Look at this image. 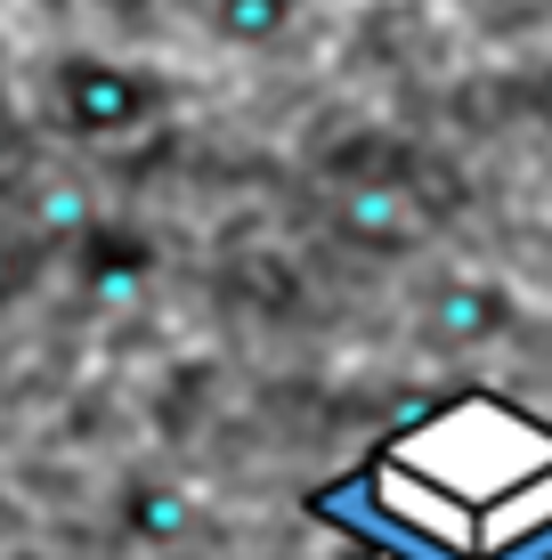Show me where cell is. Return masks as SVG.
I'll use <instances>...</instances> for the list:
<instances>
[{"instance_id": "cell-4", "label": "cell", "mask_w": 552, "mask_h": 560, "mask_svg": "<svg viewBox=\"0 0 552 560\" xmlns=\"http://www.w3.org/2000/svg\"><path fill=\"white\" fill-rule=\"evenodd\" d=\"M301 9L309 0H212V33L227 49H277L301 25Z\"/></svg>"}, {"instance_id": "cell-5", "label": "cell", "mask_w": 552, "mask_h": 560, "mask_svg": "<svg viewBox=\"0 0 552 560\" xmlns=\"http://www.w3.org/2000/svg\"><path fill=\"white\" fill-rule=\"evenodd\" d=\"M90 220H98V211H90V196H82L73 179H66V187H42V196H33V236H42L49 253H57V244H73Z\"/></svg>"}, {"instance_id": "cell-7", "label": "cell", "mask_w": 552, "mask_h": 560, "mask_svg": "<svg viewBox=\"0 0 552 560\" xmlns=\"http://www.w3.org/2000/svg\"><path fill=\"white\" fill-rule=\"evenodd\" d=\"M496 325H504V301L496 293H471V284H447V293H439V334L480 341V334H496Z\"/></svg>"}, {"instance_id": "cell-3", "label": "cell", "mask_w": 552, "mask_h": 560, "mask_svg": "<svg viewBox=\"0 0 552 560\" xmlns=\"http://www.w3.org/2000/svg\"><path fill=\"white\" fill-rule=\"evenodd\" d=\"M122 536L130 545H146V552H171V545H187L196 536V495L179 488V479H163V471H139L122 488Z\"/></svg>"}, {"instance_id": "cell-6", "label": "cell", "mask_w": 552, "mask_h": 560, "mask_svg": "<svg viewBox=\"0 0 552 560\" xmlns=\"http://www.w3.org/2000/svg\"><path fill=\"white\" fill-rule=\"evenodd\" d=\"M42 260H49V244L33 228H0V308H16L42 284Z\"/></svg>"}, {"instance_id": "cell-1", "label": "cell", "mask_w": 552, "mask_h": 560, "mask_svg": "<svg viewBox=\"0 0 552 560\" xmlns=\"http://www.w3.org/2000/svg\"><path fill=\"white\" fill-rule=\"evenodd\" d=\"M49 98H57V122H66L73 139L114 147V139H139V130L163 114V82L139 73V66H114V57L73 49V57H57Z\"/></svg>"}, {"instance_id": "cell-2", "label": "cell", "mask_w": 552, "mask_h": 560, "mask_svg": "<svg viewBox=\"0 0 552 560\" xmlns=\"http://www.w3.org/2000/svg\"><path fill=\"white\" fill-rule=\"evenodd\" d=\"M66 253H73V277H82V293H98V301H130L146 277H155V244H146L139 228L90 220L82 236L66 244Z\"/></svg>"}]
</instances>
